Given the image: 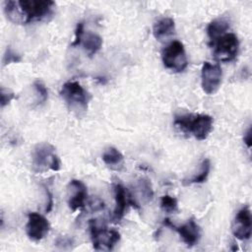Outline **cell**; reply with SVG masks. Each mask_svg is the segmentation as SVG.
Here are the masks:
<instances>
[{
	"instance_id": "25",
	"label": "cell",
	"mask_w": 252,
	"mask_h": 252,
	"mask_svg": "<svg viewBox=\"0 0 252 252\" xmlns=\"http://www.w3.org/2000/svg\"><path fill=\"white\" fill-rule=\"evenodd\" d=\"M44 189H45L46 196H47V202H46L45 212H46V213H48V212H50V211H51V209H52V206H53V200H52V195H51V193L49 192L48 188L44 187Z\"/></svg>"
},
{
	"instance_id": "12",
	"label": "cell",
	"mask_w": 252,
	"mask_h": 252,
	"mask_svg": "<svg viewBox=\"0 0 252 252\" xmlns=\"http://www.w3.org/2000/svg\"><path fill=\"white\" fill-rule=\"evenodd\" d=\"M231 231L239 240H248L251 237L252 220L251 212L248 206L241 208L237 212L232 222Z\"/></svg>"
},
{
	"instance_id": "8",
	"label": "cell",
	"mask_w": 252,
	"mask_h": 252,
	"mask_svg": "<svg viewBox=\"0 0 252 252\" xmlns=\"http://www.w3.org/2000/svg\"><path fill=\"white\" fill-rule=\"evenodd\" d=\"M222 71L219 64L205 62L201 70V86L207 94H214L221 84Z\"/></svg>"
},
{
	"instance_id": "5",
	"label": "cell",
	"mask_w": 252,
	"mask_h": 252,
	"mask_svg": "<svg viewBox=\"0 0 252 252\" xmlns=\"http://www.w3.org/2000/svg\"><path fill=\"white\" fill-rule=\"evenodd\" d=\"M161 60L164 67L174 73L184 71L188 66L185 48L179 40L169 42L161 52Z\"/></svg>"
},
{
	"instance_id": "3",
	"label": "cell",
	"mask_w": 252,
	"mask_h": 252,
	"mask_svg": "<svg viewBox=\"0 0 252 252\" xmlns=\"http://www.w3.org/2000/svg\"><path fill=\"white\" fill-rule=\"evenodd\" d=\"M60 95L71 110L76 112H85L91 99V94L85 90L79 82L68 81L60 90Z\"/></svg>"
},
{
	"instance_id": "10",
	"label": "cell",
	"mask_w": 252,
	"mask_h": 252,
	"mask_svg": "<svg viewBox=\"0 0 252 252\" xmlns=\"http://www.w3.org/2000/svg\"><path fill=\"white\" fill-rule=\"evenodd\" d=\"M49 229L50 224L45 217L35 212H32L28 215L26 232L31 240L39 241L43 239L49 232Z\"/></svg>"
},
{
	"instance_id": "19",
	"label": "cell",
	"mask_w": 252,
	"mask_h": 252,
	"mask_svg": "<svg viewBox=\"0 0 252 252\" xmlns=\"http://www.w3.org/2000/svg\"><path fill=\"white\" fill-rule=\"evenodd\" d=\"M210 170H211V161L209 158H205V159H203V161L200 164V169H199L198 173L196 175L192 176L191 178L184 179L183 184L190 185V184L204 183L209 176Z\"/></svg>"
},
{
	"instance_id": "4",
	"label": "cell",
	"mask_w": 252,
	"mask_h": 252,
	"mask_svg": "<svg viewBox=\"0 0 252 252\" xmlns=\"http://www.w3.org/2000/svg\"><path fill=\"white\" fill-rule=\"evenodd\" d=\"M32 166L35 171H44L51 169L58 171L61 166L60 159L55 153V148L49 143L37 144L32 154Z\"/></svg>"
},
{
	"instance_id": "2",
	"label": "cell",
	"mask_w": 252,
	"mask_h": 252,
	"mask_svg": "<svg viewBox=\"0 0 252 252\" xmlns=\"http://www.w3.org/2000/svg\"><path fill=\"white\" fill-rule=\"evenodd\" d=\"M213 117L208 114L183 113L174 116V125L199 141L206 140L213 130Z\"/></svg>"
},
{
	"instance_id": "20",
	"label": "cell",
	"mask_w": 252,
	"mask_h": 252,
	"mask_svg": "<svg viewBox=\"0 0 252 252\" xmlns=\"http://www.w3.org/2000/svg\"><path fill=\"white\" fill-rule=\"evenodd\" d=\"M160 208L165 213H174L178 210V203L176 198L169 196V195H163L160 200Z\"/></svg>"
},
{
	"instance_id": "24",
	"label": "cell",
	"mask_w": 252,
	"mask_h": 252,
	"mask_svg": "<svg viewBox=\"0 0 252 252\" xmlns=\"http://www.w3.org/2000/svg\"><path fill=\"white\" fill-rule=\"evenodd\" d=\"M83 35H84V24L78 23L77 27H76V31H75V39L71 45L72 46L79 45L82 42Z\"/></svg>"
},
{
	"instance_id": "13",
	"label": "cell",
	"mask_w": 252,
	"mask_h": 252,
	"mask_svg": "<svg viewBox=\"0 0 252 252\" xmlns=\"http://www.w3.org/2000/svg\"><path fill=\"white\" fill-rule=\"evenodd\" d=\"M88 198V190L86 185L77 179H72L68 184V205L75 212L83 209Z\"/></svg>"
},
{
	"instance_id": "9",
	"label": "cell",
	"mask_w": 252,
	"mask_h": 252,
	"mask_svg": "<svg viewBox=\"0 0 252 252\" xmlns=\"http://www.w3.org/2000/svg\"><path fill=\"white\" fill-rule=\"evenodd\" d=\"M114 199H115V208L113 211V220L119 221L125 215L128 206H133L136 209H139V204L134 199L133 195L120 183L113 184Z\"/></svg>"
},
{
	"instance_id": "7",
	"label": "cell",
	"mask_w": 252,
	"mask_h": 252,
	"mask_svg": "<svg viewBox=\"0 0 252 252\" xmlns=\"http://www.w3.org/2000/svg\"><path fill=\"white\" fill-rule=\"evenodd\" d=\"M215 58L220 62H230L237 56L239 40L233 32H225L213 43Z\"/></svg>"
},
{
	"instance_id": "1",
	"label": "cell",
	"mask_w": 252,
	"mask_h": 252,
	"mask_svg": "<svg viewBox=\"0 0 252 252\" xmlns=\"http://www.w3.org/2000/svg\"><path fill=\"white\" fill-rule=\"evenodd\" d=\"M55 3L50 0H7L4 12L7 18L16 24L28 25L41 22L51 17Z\"/></svg>"
},
{
	"instance_id": "22",
	"label": "cell",
	"mask_w": 252,
	"mask_h": 252,
	"mask_svg": "<svg viewBox=\"0 0 252 252\" xmlns=\"http://www.w3.org/2000/svg\"><path fill=\"white\" fill-rule=\"evenodd\" d=\"M22 60L21 55H19L18 53H16L10 46H8L6 48V51L3 55V59H2V65L6 66L8 64L11 63H18Z\"/></svg>"
},
{
	"instance_id": "16",
	"label": "cell",
	"mask_w": 252,
	"mask_h": 252,
	"mask_svg": "<svg viewBox=\"0 0 252 252\" xmlns=\"http://www.w3.org/2000/svg\"><path fill=\"white\" fill-rule=\"evenodd\" d=\"M228 29H229V23L224 18H219L212 21L207 28V33L210 38L211 44L220 35L224 34Z\"/></svg>"
},
{
	"instance_id": "26",
	"label": "cell",
	"mask_w": 252,
	"mask_h": 252,
	"mask_svg": "<svg viewBox=\"0 0 252 252\" xmlns=\"http://www.w3.org/2000/svg\"><path fill=\"white\" fill-rule=\"evenodd\" d=\"M243 140H244V143L246 144L247 148L250 149V147H251V128H248L247 132L244 134Z\"/></svg>"
},
{
	"instance_id": "15",
	"label": "cell",
	"mask_w": 252,
	"mask_h": 252,
	"mask_svg": "<svg viewBox=\"0 0 252 252\" xmlns=\"http://www.w3.org/2000/svg\"><path fill=\"white\" fill-rule=\"evenodd\" d=\"M102 160L107 167L112 170L119 171L124 166V157L114 147L107 148L102 154Z\"/></svg>"
},
{
	"instance_id": "21",
	"label": "cell",
	"mask_w": 252,
	"mask_h": 252,
	"mask_svg": "<svg viewBox=\"0 0 252 252\" xmlns=\"http://www.w3.org/2000/svg\"><path fill=\"white\" fill-rule=\"evenodd\" d=\"M33 89H34V92L36 94V103L37 104H41V103H44L47 98H48V92H47V89L45 87V85L39 81V80H35L33 82Z\"/></svg>"
},
{
	"instance_id": "18",
	"label": "cell",
	"mask_w": 252,
	"mask_h": 252,
	"mask_svg": "<svg viewBox=\"0 0 252 252\" xmlns=\"http://www.w3.org/2000/svg\"><path fill=\"white\" fill-rule=\"evenodd\" d=\"M135 190L138 197L142 200L143 203H149L153 200L154 190L152 187V183L148 178H139L135 185Z\"/></svg>"
},
{
	"instance_id": "11",
	"label": "cell",
	"mask_w": 252,
	"mask_h": 252,
	"mask_svg": "<svg viewBox=\"0 0 252 252\" xmlns=\"http://www.w3.org/2000/svg\"><path fill=\"white\" fill-rule=\"evenodd\" d=\"M163 224L174 229L180 235L183 242L188 247H192V246L196 245L200 240L201 228L197 224V222L195 221V220L193 218L188 220L184 224H182L180 226L174 225L168 219L163 220Z\"/></svg>"
},
{
	"instance_id": "23",
	"label": "cell",
	"mask_w": 252,
	"mask_h": 252,
	"mask_svg": "<svg viewBox=\"0 0 252 252\" xmlns=\"http://www.w3.org/2000/svg\"><path fill=\"white\" fill-rule=\"evenodd\" d=\"M15 98V94L10 91L9 89H5L4 87L1 88V107L9 104L11 100Z\"/></svg>"
},
{
	"instance_id": "14",
	"label": "cell",
	"mask_w": 252,
	"mask_h": 252,
	"mask_svg": "<svg viewBox=\"0 0 252 252\" xmlns=\"http://www.w3.org/2000/svg\"><path fill=\"white\" fill-rule=\"evenodd\" d=\"M175 24L173 19L165 17L158 20L153 28V34L158 40H163L173 34Z\"/></svg>"
},
{
	"instance_id": "6",
	"label": "cell",
	"mask_w": 252,
	"mask_h": 252,
	"mask_svg": "<svg viewBox=\"0 0 252 252\" xmlns=\"http://www.w3.org/2000/svg\"><path fill=\"white\" fill-rule=\"evenodd\" d=\"M89 227L93 246L95 250L110 251L120 240V233L117 230L98 225L94 220H90Z\"/></svg>"
},
{
	"instance_id": "17",
	"label": "cell",
	"mask_w": 252,
	"mask_h": 252,
	"mask_svg": "<svg viewBox=\"0 0 252 252\" xmlns=\"http://www.w3.org/2000/svg\"><path fill=\"white\" fill-rule=\"evenodd\" d=\"M81 43L83 44V47L87 51L88 55L92 57L101 48L102 38L98 34L89 32L87 34L83 35Z\"/></svg>"
}]
</instances>
